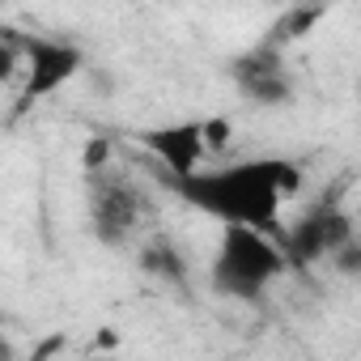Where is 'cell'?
<instances>
[{"label": "cell", "mask_w": 361, "mask_h": 361, "mask_svg": "<svg viewBox=\"0 0 361 361\" xmlns=\"http://www.w3.org/2000/svg\"><path fill=\"white\" fill-rule=\"evenodd\" d=\"M170 192L209 213L221 226H255V230H281L285 200H293L306 183V174L293 157H238L221 166H200L188 178H166Z\"/></svg>", "instance_id": "1"}, {"label": "cell", "mask_w": 361, "mask_h": 361, "mask_svg": "<svg viewBox=\"0 0 361 361\" xmlns=\"http://www.w3.org/2000/svg\"><path fill=\"white\" fill-rule=\"evenodd\" d=\"M285 272H289V259H285V251H281L272 230L221 226V238H217V251H213V264H209L213 293L238 298V302H255Z\"/></svg>", "instance_id": "2"}, {"label": "cell", "mask_w": 361, "mask_h": 361, "mask_svg": "<svg viewBox=\"0 0 361 361\" xmlns=\"http://www.w3.org/2000/svg\"><path fill=\"white\" fill-rule=\"evenodd\" d=\"M85 209H90V234L106 251H123L140 238L149 200L128 174L106 166V170L85 174Z\"/></svg>", "instance_id": "3"}, {"label": "cell", "mask_w": 361, "mask_h": 361, "mask_svg": "<svg viewBox=\"0 0 361 361\" xmlns=\"http://www.w3.org/2000/svg\"><path fill=\"white\" fill-rule=\"evenodd\" d=\"M22 51V102H43L56 90H64L81 68H85V51L77 43L64 39H47V35H18L13 39Z\"/></svg>", "instance_id": "4"}, {"label": "cell", "mask_w": 361, "mask_h": 361, "mask_svg": "<svg viewBox=\"0 0 361 361\" xmlns=\"http://www.w3.org/2000/svg\"><path fill=\"white\" fill-rule=\"evenodd\" d=\"M357 238V226H353V213L340 209L336 200H319L314 209H306L289 230L281 226V251L289 259V268H310V264H323L340 243Z\"/></svg>", "instance_id": "5"}, {"label": "cell", "mask_w": 361, "mask_h": 361, "mask_svg": "<svg viewBox=\"0 0 361 361\" xmlns=\"http://www.w3.org/2000/svg\"><path fill=\"white\" fill-rule=\"evenodd\" d=\"M226 73H230L234 90H238L251 106L272 111V106H289V102H293V77H289V68H285L281 47H272V43L251 47V51H238Z\"/></svg>", "instance_id": "6"}, {"label": "cell", "mask_w": 361, "mask_h": 361, "mask_svg": "<svg viewBox=\"0 0 361 361\" xmlns=\"http://www.w3.org/2000/svg\"><path fill=\"white\" fill-rule=\"evenodd\" d=\"M145 153L161 166L166 178H188L196 174L204 161H209V149H204V128L200 119H174V123H157L140 136Z\"/></svg>", "instance_id": "7"}, {"label": "cell", "mask_w": 361, "mask_h": 361, "mask_svg": "<svg viewBox=\"0 0 361 361\" xmlns=\"http://www.w3.org/2000/svg\"><path fill=\"white\" fill-rule=\"evenodd\" d=\"M136 268L149 276V281H157V285H170V289H183L188 285V272H192V264H188V251L178 247L170 234H145V243H140V251H136Z\"/></svg>", "instance_id": "8"}, {"label": "cell", "mask_w": 361, "mask_h": 361, "mask_svg": "<svg viewBox=\"0 0 361 361\" xmlns=\"http://www.w3.org/2000/svg\"><path fill=\"white\" fill-rule=\"evenodd\" d=\"M319 18H323V0H306V5H293V9L281 18V26L272 30V47H281V43H293V39L310 35Z\"/></svg>", "instance_id": "9"}, {"label": "cell", "mask_w": 361, "mask_h": 361, "mask_svg": "<svg viewBox=\"0 0 361 361\" xmlns=\"http://www.w3.org/2000/svg\"><path fill=\"white\" fill-rule=\"evenodd\" d=\"M200 128H204V149H209V157H213V153H226V149L234 145V119H230V115H209V119H200Z\"/></svg>", "instance_id": "10"}, {"label": "cell", "mask_w": 361, "mask_h": 361, "mask_svg": "<svg viewBox=\"0 0 361 361\" xmlns=\"http://www.w3.org/2000/svg\"><path fill=\"white\" fill-rule=\"evenodd\" d=\"M111 153H115V149H111V140H106V136H90V140L81 145V166H85V174L115 166V157H111Z\"/></svg>", "instance_id": "11"}, {"label": "cell", "mask_w": 361, "mask_h": 361, "mask_svg": "<svg viewBox=\"0 0 361 361\" xmlns=\"http://www.w3.org/2000/svg\"><path fill=\"white\" fill-rule=\"evenodd\" d=\"M18 68H22V51L13 39H0V85L18 81Z\"/></svg>", "instance_id": "12"}, {"label": "cell", "mask_w": 361, "mask_h": 361, "mask_svg": "<svg viewBox=\"0 0 361 361\" xmlns=\"http://www.w3.org/2000/svg\"><path fill=\"white\" fill-rule=\"evenodd\" d=\"M60 348H64V340H60V336H51V340H43L30 357H47V353H60Z\"/></svg>", "instance_id": "13"}]
</instances>
